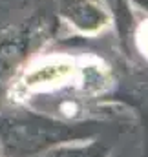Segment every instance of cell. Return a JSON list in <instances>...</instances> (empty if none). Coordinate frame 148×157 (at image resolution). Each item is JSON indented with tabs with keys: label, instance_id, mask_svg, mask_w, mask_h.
Returning a JSON list of instances; mask_svg holds the SVG:
<instances>
[{
	"label": "cell",
	"instance_id": "4",
	"mask_svg": "<svg viewBox=\"0 0 148 157\" xmlns=\"http://www.w3.org/2000/svg\"><path fill=\"white\" fill-rule=\"evenodd\" d=\"M53 157H103V150L99 148H82V150H70V152H60Z\"/></svg>",
	"mask_w": 148,
	"mask_h": 157
},
{
	"label": "cell",
	"instance_id": "3",
	"mask_svg": "<svg viewBox=\"0 0 148 157\" xmlns=\"http://www.w3.org/2000/svg\"><path fill=\"white\" fill-rule=\"evenodd\" d=\"M29 44V33H18L15 37H7V39L0 40V78L4 77V73L17 64V60L22 57V51L26 49V46Z\"/></svg>",
	"mask_w": 148,
	"mask_h": 157
},
{
	"label": "cell",
	"instance_id": "1",
	"mask_svg": "<svg viewBox=\"0 0 148 157\" xmlns=\"http://www.w3.org/2000/svg\"><path fill=\"white\" fill-rule=\"evenodd\" d=\"M68 133V130L62 124H44V122H18L6 128V143H9L15 150L29 152L31 146H44L48 143H53L55 139H60Z\"/></svg>",
	"mask_w": 148,
	"mask_h": 157
},
{
	"label": "cell",
	"instance_id": "2",
	"mask_svg": "<svg viewBox=\"0 0 148 157\" xmlns=\"http://www.w3.org/2000/svg\"><path fill=\"white\" fill-rule=\"evenodd\" d=\"M62 13L72 24L86 31L97 29L106 22L103 7L97 6L93 0H64Z\"/></svg>",
	"mask_w": 148,
	"mask_h": 157
}]
</instances>
